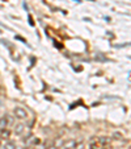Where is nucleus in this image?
<instances>
[{"label": "nucleus", "instance_id": "7ed1b4c3", "mask_svg": "<svg viewBox=\"0 0 131 149\" xmlns=\"http://www.w3.org/2000/svg\"><path fill=\"white\" fill-rule=\"evenodd\" d=\"M3 148L4 149H16V144H14L13 141H7Z\"/></svg>", "mask_w": 131, "mask_h": 149}, {"label": "nucleus", "instance_id": "1a4fd4ad", "mask_svg": "<svg viewBox=\"0 0 131 149\" xmlns=\"http://www.w3.org/2000/svg\"><path fill=\"white\" fill-rule=\"evenodd\" d=\"M49 149H56V148H55V146L53 145V146H50V148H49Z\"/></svg>", "mask_w": 131, "mask_h": 149}, {"label": "nucleus", "instance_id": "423d86ee", "mask_svg": "<svg viewBox=\"0 0 131 149\" xmlns=\"http://www.w3.org/2000/svg\"><path fill=\"white\" fill-rule=\"evenodd\" d=\"M1 137H9V131H7V130L1 131Z\"/></svg>", "mask_w": 131, "mask_h": 149}, {"label": "nucleus", "instance_id": "f03ea898", "mask_svg": "<svg viewBox=\"0 0 131 149\" xmlns=\"http://www.w3.org/2000/svg\"><path fill=\"white\" fill-rule=\"evenodd\" d=\"M7 125H8V119H7V116H3V118H0V132L5 130Z\"/></svg>", "mask_w": 131, "mask_h": 149}, {"label": "nucleus", "instance_id": "f257e3e1", "mask_svg": "<svg viewBox=\"0 0 131 149\" xmlns=\"http://www.w3.org/2000/svg\"><path fill=\"white\" fill-rule=\"evenodd\" d=\"M14 116L17 119H26L28 118V112L23 107H16L14 108Z\"/></svg>", "mask_w": 131, "mask_h": 149}, {"label": "nucleus", "instance_id": "9d476101", "mask_svg": "<svg viewBox=\"0 0 131 149\" xmlns=\"http://www.w3.org/2000/svg\"><path fill=\"white\" fill-rule=\"evenodd\" d=\"M0 148H1V143H0Z\"/></svg>", "mask_w": 131, "mask_h": 149}, {"label": "nucleus", "instance_id": "6e6552de", "mask_svg": "<svg viewBox=\"0 0 131 149\" xmlns=\"http://www.w3.org/2000/svg\"><path fill=\"white\" fill-rule=\"evenodd\" d=\"M128 75H130V77H128V81H131V71H130V74H128Z\"/></svg>", "mask_w": 131, "mask_h": 149}, {"label": "nucleus", "instance_id": "9b49d317", "mask_svg": "<svg viewBox=\"0 0 131 149\" xmlns=\"http://www.w3.org/2000/svg\"><path fill=\"white\" fill-rule=\"evenodd\" d=\"M100 149H104V148H100Z\"/></svg>", "mask_w": 131, "mask_h": 149}, {"label": "nucleus", "instance_id": "0eeeda50", "mask_svg": "<svg viewBox=\"0 0 131 149\" xmlns=\"http://www.w3.org/2000/svg\"><path fill=\"white\" fill-rule=\"evenodd\" d=\"M29 24H30V25H34V23H33V19H32V16H29Z\"/></svg>", "mask_w": 131, "mask_h": 149}, {"label": "nucleus", "instance_id": "20e7f679", "mask_svg": "<svg viewBox=\"0 0 131 149\" xmlns=\"http://www.w3.org/2000/svg\"><path fill=\"white\" fill-rule=\"evenodd\" d=\"M24 128H25V127H24L23 124L16 125V128H14V133H16V135H21V133L24 132Z\"/></svg>", "mask_w": 131, "mask_h": 149}, {"label": "nucleus", "instance_id": "39448f33", "mask_svg": "<svg viewBox=\"0 0 131 149\" xmlns=\"http://www.w3.org/2000/svg\"><path fill=\"white\" fill-rule=\"evenodd\" d=\"M75 146H76V141L75 140H71V141H68V143L64 145V148H66V149H75Z\"/></svg>", "mask_w": 131, "mask_h": 149}, {"label": "nucleus", "instance_id": "f8f14e48", "mask_svg": "<svg viewBox=\"0 0 131 149\" xmlns=\"http://www.w3.org/2000/svg\"><path fill=\"white\" fill-rule=\"evenodd\" d=\"M63 149H66V148H63Z\"/></svg>", "mask_w": 131, "mask_h": 149}]
</instances>
